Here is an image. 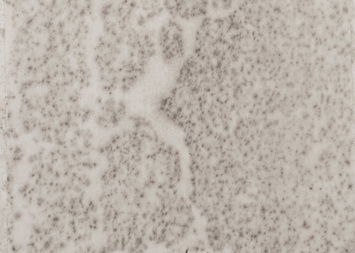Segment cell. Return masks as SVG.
<instances>
[{"label": "cell", "instance_id": "6da1fadb", "mask_svg": "<svg viewBox=\"0 0 355 253\" xmlns=\"http://www.w3.org/2000/svg\"><path fill=\"white\" fill-rule=\"evenodd\" d=\"M137 0H108L102 5L100 15L104 35L113 38H124L134 28Z\"/></svg>", "mask_w": 355, "mask_h": 253}, {"label": "cell", "instance_id": "7a4b0ae2", "mask_svg": "<svg viewBox=\"0 0 355 253\" xmlns=\"http://www.w3.org/2000/svg\"><path fill=\"white\" fill-rule=\"evenodd\" d=\"M157 46L165 58L179 56L185 48V32L176 19L165 20L160 26L156 35Z\"/></svg>", "mask_w": 355, "mask_h": 253}, {"label": "cell", "instance_id": "3957f363", "mask_svg": "<svg viewBox=\"0 0 355 253\" xmlns=\"http://www.w3.org/2000/svg\"><path fill=\"white\" fill-rule=\"evenodd\" d=\"M209 0H164V9L172 18L193 20L207 12Z\"/></svg>", "mask_w": 355, "mask_h": 253}, {"label": "cell", "instance_id": "277c9868", "mask_svg": "<svg viewBox=\"0 0 355 253\" xmlns=\"http://www.w3.org/2000/svg\"><path fill=\"white\" fill-rule=\"evenodd\" d=\"M234 0H209L213 9L217 11H225L233 5Z\"/></svg>", "mask_w": 355, "mask_h": 253}, {"label": "cell", "instance_id": "5b68a950", "mask_svg": "<svg viewBox=\"0 0 355 253\" xmlns=\"http://www.w3.org/2000/svg\"><path fill=\"white\" fill-rule=\"evenodd\" d=\"M21 215H22V214H21V213H20V212H16V213H14V215H13V217H14V218L15 219L17 220V219L20 218V217H21Z\"/></svg>", "mask_w": 355, "mask_h": 253}, {"label": "cell", "instance_id": "8992f818", "mask_svg": "<svg viewBox=\"0 0 355 253\" xmlns=\"http://www.w3.org/2000/svg\"><path fill=\"white\" fill-rule=\"evenodd\" d=\"M50 246V242L49 241L46 242L44 244V248L46 249H48Z\"/></svg>", "mask_w": 355, "mask_h": 253}]
</instances>
